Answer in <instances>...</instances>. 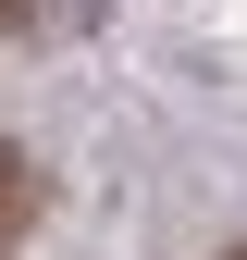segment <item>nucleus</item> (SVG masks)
<instances>
[{"label":"nucleus","instance_id":"f257e3e1","mask_svg":"<svg viewBox=\"0 0 247 260\" xmlns=\"http://www.w3.org/2000/svg\"><path fill=\"white\" fill-rule=\"evenodd\" d=\"M37 223V174H25V149H0V248Z\"/></svg>","mask_w":247,"mask_h":260},{"label":"nucleus","instance_id":"f03ea898","mask_svg":"<svg viewBox=\"0 0 247 260\" xmlns=\"http://www.w3.org/2000/svg\"><path fill=\"white\" fill-rule=\"evenodd\" d=\"M13 25H25V0H0V38H13Z\"/></svg>","mask_w":247,"mask_h":260},{"label":"nucleus","instance_id":"7ed1b4c3","mask_svg":"<svg viewBox=\"0 0 247 260\" xmlns=\"http://www.w3.org/2000/svg\"><path fill=\"white\" fill-rule=\"evenodd\" d=\"M235 260H247V248H235Z\"/></svg>","mask_w":247,"mask_h":260}]
</instances>
